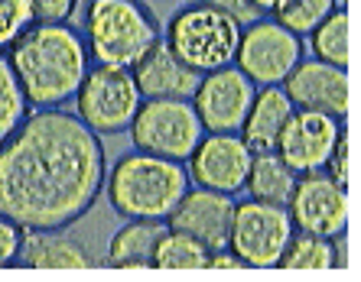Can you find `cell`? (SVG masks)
Instances as JSON below:
<instances>
[{"mask_svg": "<svg viewBox=\"0 0 361 282\" xmlns=\"http://www.w3.org/2000/svg\"><path fill=\"white\" fill-rule=\"evenodd\" d=\"M101 188L104 146L82 117L42 108L0 143V214L23 231L75 224Z\"/></svg>", "mask_w": 361, "mask_h": 282, "instance_id": "cell-1", "label": "cell"}, {"mask_svg": "<svg viewBox=\"0 0 361 282\" xmlns=\"http://www.w3.org/2000/svg\"><path fill=\"white\" fill-rule=\"evenodd\" d=\"M10 65L33 108H56L88 75V46L66 23H33L10 42Z\"/></svg>", "mask_w": 361, "mask_h": 282, "instance_id": "cell-2", "label": "cell"}, {"mask_svg": "<svg viewBox=\"0 0 361 282\" xmlns=\"http://www.w3.org/2000/svg\"><path fill=\"white\" fill-rule=\"evenodd\" d=\"M189 191V172L176 159L150 156L137 150L118 159L108 175L111 207L127 221H166L169 211Z\"/></svg>", "mask_w": 361, "mask_h": 282, "instance_id": "cell-3", "label": "cell"}, {"mask_svg": "<svg viewBox=\"0 0 361 282\" xmlns=\"http://www.w3.org/2000/svg\"><path fill=\"white\" fill-rule=\"evenodd\" d=\"M160 39V26L140 0H92L85 13V46L98 65L134 68Z\"/></svg>", "mask_w": 361, "mask_h": 282, "instance_id": "cell-4", "label": "cell"}, {"mask_svg": "<svg viewBox=\"0 0 361 282\" xmlns=\"http://www.w3.org/2000/svg\"><path fill=\"white\" fill-rule=\"evenodd\" d=\"M238 39H241V23L235 17L212 7H199V4H189L179 13H173L166 26V46L199 75L231 65Z\"/></svg>", "mask_w": 361, "mask_h": 282, "instance_id": "cell-5", "label": "cell"}, {"mask_svg": "<svg viewBox=\"0 0 361 282\" xmlns=\"http://www.w3.org/2000/svg\"><path fill=\"white\" fill-rule=\"evenodd\" d=\"M127 130H130V140H134V146L140 153L185 162L199 146L205 127H202L199 114H195L192 101L147 98L140 101V108H137Z\"/></svg>", "mask_w": 361, "mask_h": 282, "instance_id": "cell-6", "label": "cell"}, {"mask_svg": "<svg viewBox=\"0 0 361 282\" xmlns=\"http://www.w3.org/2000/svg\"><path fill=\"white\" fill-rule=\"evenodd\" d=\"M78 117L94 133H124L140 108V88L134 82V72L121 65H94L78 84Z\"/></svg>", "mask_w": 361, "mask_h": 282, "instance_id": "cell-7", "label": "cell"}, {"mask_svg": "<svg viewBox=\"0 0 361 282\" xmlns=\"http://www.w3.org/2000/svg\"><path fill=\"white\" fill-rule=\"evenodd\" d=\"M293 231L296 227L283 205H267V201H254V198L241 201V205H235V217H231L228 250L244 266L270 269V266L280 263Z\"/></svg>", "mask_w": 361, "mask_h": 282, "instance_id": "cell-8", "label": "cell"}, {"mask_svg": "<svg viewBox=\"0 0 361 282\" xmlns=\"http://www.w3.org/2000/svg\"><path fill=\"white\" fill-rule=\"evenodd\" d=\"M302 58V42L277 20H254L241 30L235 65L254 84H280Z\"/></svg>", "mask_w": 361, "mask_h": 282, "instance_id": "cell-9", "label": "cell"}, {"mask_svg": "<svg viewBox=\"0 0 361 282\" xmlns=\"http://www.w3.org/2000/svg\"><path fill=\"white\" fill-rule=\"evenodd\" d=\"M290 221L302 233L336 237L348 227V191L345 185L332 182L326 172H302L293 185V195L286 201Z\"/></svg>", "mask_w": 361, "mask_h": 282, "instance_id": "cell-10", "label": "cell"}, {"mask_svg": "<svg viewBox=\"0 0 361 282\" xmlns=\"http://www.w3.org/2000/svg\"><path fill=\"white\" fill-rule=\"evenodd\" d=\"M254 82L238 65L205 72L192 94V108L209 133H238L254 101Z\"/></svg>", "mask_w": 361, "mask_h": 282, "instance_id": "cell-11", "label": "cell"}, {"mask_svg": "<svg viewBox=\"0 0 361 282\" xmlns=\"http://www.w3.org/2000/svg\"><path fill=\"white\" fill-rule=\"evenodd\" d=\"M251 156L254 153L244 146L238 133H209L189 156V179L202 188L238 195L247 182Z\"/></svg>", "mask_w": 361, "mask_h": 282, "instance_id": "cell-12", "label": "cell"}, {"mask_svg": "<svg viewBox=\"0 0 361 282\" xmlns=\"http://www.w3.org/2000/svg\"><path fill=\"white\" fill-rule=\"evenodd\" d=\"M338 120L319 110H302L293 108L286 127L280 130L277 140V156L283 159L286 166L293 169L296 175L302 172H319L326 166L329 153L338 140Z\"/></svg>", "mask_w": 361, "mask_h": 282, "instance_id": "cell-13", "label": "cell"}, {"mask_svg": "<svg viewBox=\"0 0 361 282\" xmlns=\"http://www.w3.org/2000/svg\"><path fill=\"white\" fill-rule=\"evenodd\" d=\"M231 217H235V195L212 188H189L179 205L169 211V227L183 231L209 250H225L231 237Z\"/></svg>", "mask_w": 361, "mask_h": 282, "instance_id": "cell-14", "label": "cell"}, {"mask_svg": "<svg viewBox=\"0 0 361 282\" xmlns=\"http://www.w3.org/2000/svg\"><path fill=\"white\" fill-rule=\"evenodd\" d=\"M283 91L293 108L319 110L342 120L348 114V75L345 68L329 65L322 58H300L296 68L283 78Z\"/></svg>", "mask_w": 361, "mask_h": 282, "instance_id": "cell-15", "label": "cell"}, {"mask_svg": "<svg viewBox=\"0 0 361 282\" xmlns=\"http://www.w3.org/2000/svg\"><path fill=\"white\" fill-rule=\"evenodd\" d=\"M130 72H134V82H137L143 98H183V101H189L202 82V75L195 68H189L183 58H176V52L166 46V39L153 42L150 52H147Z\"/></svg>", "mask_w": 361, "mask_h": 282, "instance_id": "cell-16", "label": "cell"}, {"mask_svg": "<svg viewBox=\"0 0 361 282\" xmlns=\"http://www.w3.org/2000/svg\"><path fill=\"white\" fill-rule=\"evenodd\" d=\"M293 114V101L286 98L283 88L264 84L261 94H254L251 110L241 124V140L251 153H277L280 130Z\"/></svg>", "mask_w": 361, "mask_h": 282, "instance_id": "cell-17", "label": "cell"}, {"mask_svg": "<svg viewBox=\"0 0 361 282\" xmlns=\"http://www.w3.org/2000/svg\"><path fill=\"white\" fill-rule=\"evenodd\" d=\"M20 263L36 269H82L88 266V253L75 241L59 237L56 231H23L20 241Z\"/></svg>", "mask_w": 361, "mask_h": 282, "instance_id": "cell-18", "label": "cell"}, {"mask_svg": "<svg viewBox=\"0 0 361 282\" xmlns=\"http://www.w3.org/2000/svg\"><path fill=\"white\" fill-rule=\"evenodd\" d=\"M296 185V172L286 166L277 153H254L251 169H247V182L244 188L251 191L254 201H267V205H283L290 201Z\"/></svg>", "mask_w": 361, "mask_h": 282, "instance_id": "cell-19", "label": "cell"}, {"mask_svg": "<svg viewBox=\"0 0 361 282\" xmlns=\"http://www.w3.org/2000/svg\"><path fill=\"white\" fill-rule=\"evenodd\" d=\"M163 221H127L108 247V263L111 266H153V250L163 237Z\"/></svg>", "mask_w": 361, "mask_h": 282, "instance_id": "cell-20", "label": "cell"}, {"mask_svg": "<svg viewBox=\"0 0 361 282\" xmlns=\"http://www.w3.org/2000/svg\"><path fill=\"white\" fill-rule=\"evenodd\" d=\"M212 250L202 241L189 237L183 231H163L160 243L153 250V266L157 269H205Z\"/></svg>", "mask_w": 361, "mask_h": 282, "instance_id": "cell-21", "label": "cell"}, {"mask_svg": "<svg viewBox=\"0 0 361 282\" xmlns=\"http://www.w3.org/2000/svg\"><path fill=\"white\" fill-rule=\"evenodd\" d=\"M312 52L329 65H348V13L345 7H336L312 30Z\"/></svg>", "mask_w": 361, "mask_h": 282, "instance_id": "cell-22", "label": "cell"}, {"mask_svg": "<svg viewBox=\"0 0 361 282\" xmlns=\"http://www.w3.org/2000/svg\"><path fill=\"white\" fill-rule=\"evenodd\" d=\"M277 266H286V269H332L336 266V253H332L329 237L293 231V237H290Z\"/></svg>", "mask_w": 361, "mask_h": 282, "instance_id": "cell-23", "label": "cell"}, {"mask_svg": "<svg viewBox=\"0 0 361 282\" xmlns=\"http://www.w3.org/2000/svg\"><path fill=\"white\" fill-rule=\"evenodd\" d=\"M26 108H30V101L20 88L17 72L7 56H0V143L26 120Z\"/></svg>", "mask_w": 361, "mask_h": 282, "instance_id": "cell-24", "label": "cell"}, {"mask_svg": "<svg viewBox=\"0 0 361 282\" xmlns=\"http://www.w3.org/2000/svg\"><path fill=\"white\" fill-rule=\"evenodd\" d=\"M332 10H336V0H283L274 13H277L280 26L302 36V33H312Z\"/></svg>", "mask_w": 361, "mask_h": 282, "instance_id": "cell-25", "label": "cell"}, {"mask_svg": "<svg viewBox=\"0 0 361 282\" xmlns=\"http://www.w3.org/2000/svg\"><path fill=\"white\" fill-rule=\"evenodd\" d=\"M33 23H36V13L30 0H0V46H10Z\"/></svg>", "mask_w": 361, "mask_h": 282, "instance_id": "cell-26", "label": "cell"}, {"mask_svg": "<svg viewBox=\"0 0 361 282\" xmlns=\"http://www.w3.org/2000/svg\"><path fill=\"white\" fill-rule=\"evenodd\" d=\"M348 156H352V140H348V133H338L336 146H332V153H329V159H326V166H322L332 182L348 185Z\"/></svg>", "mask_w": 361, "mask_h": 282, "instance_id": "cell-27", "label": "cell"}, {"mask_svg": "<svg viewBox=\"0 0 361 282\" xmlns=\"http://www.w3.org/2000/svg\"><path fill=\"white\" fill-rule=\"evenodd\" d=\"M189 4L221 10L228 17H235L238 23H254V20H261V13H257V7H254L251 0H189Z\"/></svg>", "mask_w": 361, "mask_h": 282, "instance_id": "cell-28", "label": "cell"}, {"mask_svg": "<svg viewBox=\"0 0 361 282\" xmlns=\"http://www.w3.org/2000/svg\"><path fill=\"white\" fill-rule=\"evenodd\" d=\"M36 23H66L75 10V0H30Z\"/></svg>", "mask_w": 361, "mask_h": 282, "instance_id": "cell-29", "label": "cell"}, {"mask_svg": "<svg viewBox=\"0 0 361 282\" xmlns=\"http://www.w3.org/2000/svg\"><path fill=\"white\" fill-rule=\"evenodd\" d=\"M20 241H23V227H17L10 217L0 214V266H7L17 259Z\"/></svg>", "mask_w": 361, "mask_h": 282, "instance_id": "cell-30", "label": "cell"}, {"mask_svg": "<svg viewBox=\"0 0 361 282\" xmlns=\"http://www.w3.org/2000/svg\"><path fill=\"white\" fill-rule=\"evenodd\" d=\"M209 266H215V269H238V266H244L241 259L231 253V250H212V257H209Z\"/></svg>", "mask_w": 361, "mask_h": 282, "instance_id": "cell-31", "label": "cell"}, {"mask_svg": "<svg viewBox=\"0 0 361 282\" xmlns=\"http://www.w3.org/2000/svg\"><path fill=\"white\" fill-rule=\"evenodd\" d=\"M332 241H336V247H332V253H336V266H348V241H345V233H336Z\"/></svg>", "mask_w": 361, "mask_h": 282, "instance_id": "cell-32", "label": "cell"}, {"mask_svg": "<svg viewBox=\"0 0 361 282\" xmlns=\"http://www.w3.org/2000/svg\"><path fill=\"white\" fill-rule=\"evenodd\" d=\"M254 7H257V13H274V10L283 4V0H251Z\"/></svg>", "mask_w": 361, "mask_h": 282, "instance_id": "cell-33", "label": "cell"}, {"mask_svg": "<svg viewBox=\"0 0 361 282\" xmlns=\"http://www.w3.org/2000/svg\"><path fill=\"white\" fill-rule=\"evenodd\" d=\"M345 4H348V0H336V7H345Z\"/></svg>", "mask_w": 361, "mask_h": 282, "instance_id": "cell-34", "label": "cell"}]
</instances>
